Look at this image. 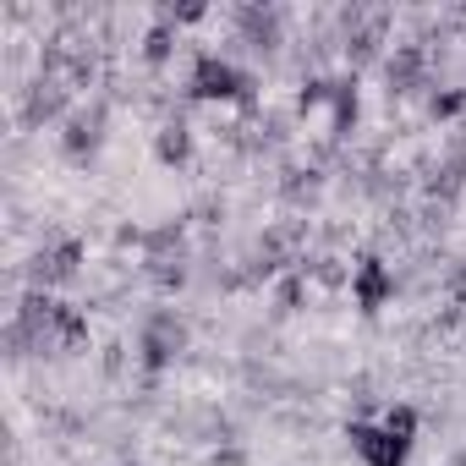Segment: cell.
Wrapping results in <instances>:
<instances>
[]
</instances>
